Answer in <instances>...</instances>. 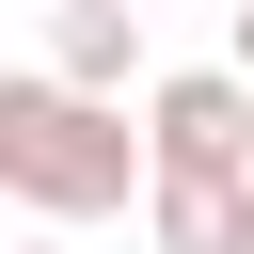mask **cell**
<instances>
[{
	"label": "cell",
	"mask_w": 254,
	"mask_h": 254,
	"mask_svg": "<svg viewBox=\"0 0 254 254\" xmlns=\"http://www.w3.org/2000/svg\"><path fill=\"white\" fill-rule=\"evenodd\" d=\"M0 206H32L48 238L143 206V127L95 111V95H64L48 64H0Z\"/></svg>",
	"instance_id": "6da1fadb"
},
{
	"label": "cell",
	"mask_w": 254,
	"mask_h": 254,
	"mask_svg": "<svg viewBox=\"0 0 254 254\" xmlns=\"http://www.w3.org/2000/svg\"><path fill=\"white\" fill-rule=\"evenodd\" d=\"M143 175H254V79L238 64H159L143 79Z\"/></svg>",
	"instance_id": "7a4b0ae2"
},
{
	"label": "cell",
	"mask_w": 254,
	"mask_h": 254,
	"mask_svg": "<svg viewBox=\"0 0 254 254\" xmlns=\"http://www.w3.org/2000/svg\"><path fill=\"white\" fill-rule=\"evenodd\" d=\"M48 79H64V95H95V111H127V95L159 79L143 0H64V16H48Z\"/></svg>",
	"instance_id": "3957f363"
},
{
	"label": "cell",
	"mask_w": 254,
	"mask_h": 254,
	"mask_svg": "<svg viewBox=\"0 0 254 254\" xmlns=\"http://www.w3.org/2000/svg\"><path fill=\"white\" fill-rule=\"evenodd\" d=\"M143 254H254V175H143Z\"/></svg>",
	"instance_id": "277c9868"
},
{
	"label": "cell",
	"mask_w": 254,
	"mask_h": 254,
	"mask_svg": "<svg viewBox=\"0 0 254 254\" xmlns=\"http://www.w3.org/2000/svg\"><path fill=\"white\" fill-rule=\"evenodd\" d=\"M222 64H238V79H254V0H238V32H222Z\"/></svg>",
	"instance_id": "5b68a950"
},
{
	"label": "cell",
	"mask_w": 254,
	"mask_h": 254,
	"mask_svg": "<svg viewBox=\"0 0 254 254\" xmlns=\"http://www.w3.org/2000/svg\"><path fill=\"white\" fill-rule=\"evenodd\" d=\"M16 254H64V238H16Z\"/></svg>",
	"instance_id": "8992f818"
}]
</instances>
